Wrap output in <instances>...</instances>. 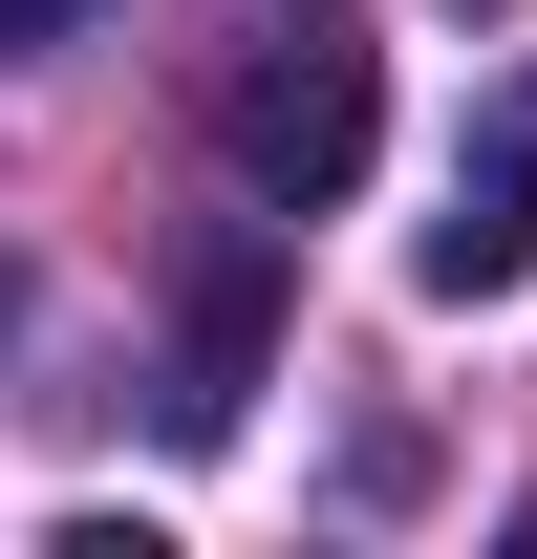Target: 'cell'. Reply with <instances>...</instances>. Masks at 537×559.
Wrapping results in <instances>:
<instances>
[{
	"label": "cell",
	"instance_id": "7a4b0ae2",
	"mask_svg": "<svg viewBox=\"0 0 537 559\" xmlns=\"http://www.w3.org/2000/svg\"><path fill=\"white\" fill-rule=\"evenodd\" d=\"M408 280H430V301H516V280H537V66L473 108V151H452V215L408 237Z\"/></svg>",
	"mask_w": 537,
	"mask_h": 559
},
{
	"label": "cell",
	"instance_id": "277c9868",
	"mask_svg": "<svg viewBox=\"0 0 537 559\" xmlns=\"http://www.w3.org/2000/svg\"><path fill=\"white\" fill-rule=\"evenodd\" d=\"M65 22H86V0H0V44H65Z\"/></svg>",
	"mask_w": 537,
	"mask_h": 559
},
{
	"label": "cell",
	"instance_id": "3957f363",
	"mask_svg": "<svg viewBox=\"0 0 537 559\" xmlns=\"http://www.w3.org/2000/svg\"><path fill=\"white\" fill-rule=\"evenodd\" d=\"M237 409H259V259L194 280V388H172V430H237Z\"/></svg>",
	"mask_w": 537,
	"mask_h": 559
},
{
	"label": "cell",
	"instance_id": "6da1fadb",
	"mask_svg": "<svg viewBox=\"0 0 537 559\" xmlns=\"http://www.w3.org/2000/svg\"><path fill=\"white\" fill-rule=\"evenodd\" d=\"M366 130H387V44H366L344 0L259 22V44H237V86H215V151H237V194H279V215H323L344 173H366Z\"/></svg>",
	"mask_w": 537,
	"mask_h": 559
}]
</instances>
